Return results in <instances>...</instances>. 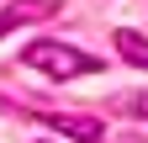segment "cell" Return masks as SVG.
I'll list each match as a JSON object with an SVG mask.
<instances>
[{"mask_svg": "<svg viewBox=\"0 0 148 143\" xmlns=\"http://www.w3.org/2000/svg\"><path fill=\"white\" fill-rule=\"evenodd\" d=\"M21 64L37 69V74H48V80H74V74H101V58L95 53H79V48H64V43H48V37H37L21 48Z\"/></svg>", "mask_w": 148, "mask_h": 143, "instance_id": "cell-1", "label": "cell"}, {"mask_svg": "<svg viewBox=\"0 0 148 143\" xmlns=\"http://www.w3.org/2000/svg\"><path fill=\"white\" fill-rule=\"evenodd\" d=\"M53 133H64V138H79V143H101L106 138V127L95 117H69V111H53V117H42Z\"/></svg>", "mask_w": 148, "mask_h": 143, "instance_id": "cell-2", "label": "cell"}, {"mask_svg": "<svg viewBox=\"0 0 148 143\" xmlns=\"http://www.w3.org/2000/svg\"><path fill=\"white\" fill-rule=\"evenodd\" d=\"M48 11H53V0H11L0 11V37L16 32V27H27V21H37V16H48Z\"/></svg>", "mask_w": 148, "mask_h": 143, "instance_id": "cell-3", "label": "cell"}, {"mask_svg": "<svg viewBox=\"0 0 148 143\" xmlns=\"http://www.w3.org/2000/svg\"><path fill=\"white\" fill-rule=\"evenodd\" d=\"M116 53H122V58L127 64H132V69H148V37H143V32H116Z\"/></svg>", "mask_w": 148, "mask_h": 143, "instance_id": "cell-4", "label": "cell"}, {"mask_svg": "<svg viewBox=\"0 0 148 143\" xmlns=\"http://www.w3.org/2000/svg\"><path fill=\"white\" fill-rule=\"evenodd\" d=\"M127 111H132V117H148V96H132V101H127Z\"/></svg>", "mask_w": 148, "mask_h": 143, "instance_id": "cell-5", "label": "cell"}, {"mask_svg": "<svg viewBox=\"0 0 148 143\" xmlns=\"http://www.w3.org/2000/svg\"><path fill=\"white\" fill-rule=\"evenodd\" d=\"M37 143H48V138H37Z\"/></svg>", "mask_w": 148, "mask_h": 143, "instance_id": "cell-6", "label": "cell"}]
</instances>
